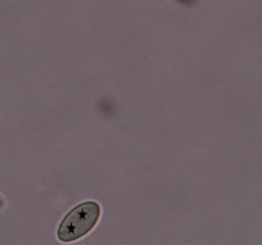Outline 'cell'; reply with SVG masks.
I'll list each match as a JSON object with an SVG mask.
<instances>
[{
	"instance_id": "6da1fadb",
	"label": "cell",
	"mask_w": 262,
	"mask_h": 245,
	"mask_svg": "<svg viewBox=\"0 0 262 245\" xmlns=\"http://www.w3.org/2000/svg\"><path fill=\"white\" fill-rule=\"evenodd\" d=\"M101 217V207L94 201L77 204L61 219L56 236L61 242H73L89 235Z\"/></svg>"
},
{
	"instance_id": "7a4b0ae2",
	"label": "cell",
	"mask_w": 262,
	"mask_h": 245,
	"mask_svg": "<svg viewBox=\"0 0 262 245\" xmlns=\"http://www.w3.org/2000/svg\"><path fill=\"white\" fill-rule=\"evenodd\" d=\"M5 204H7V202H5L4 197H3L2 194H0V209H2V208H4V207H5Z\"/></svg>"
}]
</instances>
